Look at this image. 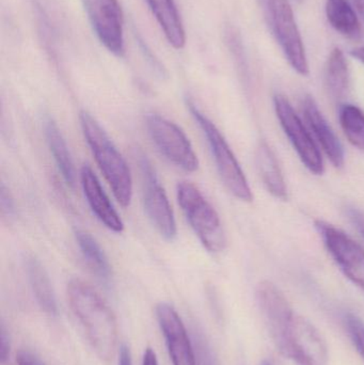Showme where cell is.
<instances>
[{
    "instance_id": "6da1fadb",
    "label": "cell",
    "mask_w": 364,
    "mask_h": 365,
    "mask_svg": "<svg viewBox=\"0 0 364 365\" xmlns=\"http://www.w3.org/2000/svg\"><path fill=\"white\" fill-rule=\"evenodd\" d=\"M68 298L92 349L98 358L109 361L117 346L118 325L115 313L100 294L80 279L70 281Z\"/></svg>"
},
{
    "instance_id": "7a4b0ae2",
    "label": "cell",
    "mask_w": 364,
    "mask_h": 365,
    "mask_svg": "<svg viewBox=\"0 0 364 365\" xmlns=\"http://www.w3.org/2000/svg\"><path fill=\"white\" fill-rule=\"evenodd\" d=\"M81 130L91 149L98 168L123 207L130 206L132 197V180L125 160L118 151L102 126L87 111L79 115Z\"/></svg>"
},
{
    "instance_id": "3957f363",
    "label": "cell",
    "mask_w": 364,
    "mask_h": 365,
    "mask_svg": "<svg viewBox=\"0 0 364 365\" xmlns=\"http://www.w3.org/2000/svg\"><path fill=\"white\" fill-rule=\"evenodd\" d=\"M186 104H187L192 117L203 130V134L207 137L218 173H219L224 186L237 199L241 200V201L251 202L254 195H252L251 188L246 179L245 173L241 170V165L237 162L234 153L224 137L222 136V133L204 113H201L200 109L190 98L186 101Z\"/></svg>"
},
{
    "instance_id": "277c9868",
    "label": "cell",
    "mask_w": 364,
    "mask_h": 365,
    "mask_svg": "<svg viewBox=\"0 0 364 365\" xmlns=\"http://www.w3.org/2000/svg\"><path fill=\"white\" fill-rule=\"evenodd\" d=\"M177 193L180 206L201 244L209 252L224 250L227 244L226 235L215 208L192 182H180Z\"/></svg>"
},
{
    "instance_id": "5b68a950",
    "label": "cell",
    "mask_w": 364,
    "mask_h": 365,
    "mask_svg": "<svg viewBox=\"0 0 364 365\" xmlns=\"http://www.w3.org/2000/svg\"><path fill=\"white\" fill-rule=\"evenodd\" d=\"M267 24L288 63L298 74H309V63L301 31L288 0H260Z\"/></svg>"
},
{
    "instance_id": "8992f818",
    "label": "cell",
    "mask_w": 364,
    "mask_h": 365,
    "mask_svg": "<svg viewBox=\"0 0 364 365\" xmlns=\"http://www.w3.org/2000/svg\"><path fill=\"white\" fill-rule=\"evenodd\" d=\"M145 124L154 145L169 162L187 173L198 170V158L181 128L157 113H149Z\"/></svg>"
},
{
    "instance_id": "52a82bcc",
    "label": "cell",
    "mask_w": 364,
    "mask_h": 365,
    "mask_svg": "<svg viewBox=\"0 0 364 365\" xmlns=\"http://www.w3.org/2000/svg\"><path fill=\"white\" fill-rule=\"evenodd\" d=\"M100 42L117 57L125 53L124 17L119 0H81Z\"/></svg>"
},
{
    "instance_id": "ba28073f",
    "label": "cell",
    "mask_w": 364,
    "mask_h": 365,
    "mask_svg": "<svg viewBox=\"0 0 364 365\" xmlns=\"http://www.w3.org/2000/svg\"><path fill=\"white\" fill-rule=\"evenodd\" d=\"M138 163L145 186L143 202L145 212L162 237L168 240H175L177 234V222L165 189L145 154H138Z\"/></svg>"
},
{
    "instance_id": "9c48e42d",
    "label": "cell",
    "mask_w": 364,
    "mask_h": 365,
    "mask_svg": "<svg viewBox=\"0 0 364 365\" xmlns=\"http://www.w3.org/2000/svg\"><path fill=\"white\" fill-rule=\"evenodd\" d=\"M316 227L340 269L364 292V250L348 234L323 220Z\"/></svg>"
},
{
    "instance_id": "30bf717a",
    "label": "cell",
    "mask_w": 364,
    "mask_h": 365,
    "mask_svg": "<svg viewBox=\"0 0 364 365\" xmlns=\"http://www.w3.org/2000/svg\"><path fill=\"white\" fill-rule=\"evenodd\" d=\"M274 104L280 124L303 164L314 175H322L324 173V162L318 145L303 125L301 118L295 113L288 98L277 94L274 98Z\"/></svg>"
},
{
    "instance_id": "8fae6325",
    "label": "cell",
    "mask_w": 364,
    "mask_h": 365,
    "mask_svg": "<svg viewBox=\"0 0 364 365\" xmlns=\"http://www.w3.org/2000/svg\"><path fill=\"white\" fill-rule=\"evenodd\" d=\"M256 300L271 340L281 353L296 314L286 296L271 281H263L259 284Z\"/></svg>"
},
{
    "instance_id": "7c38bea8",
    "label": "cell",
    "mask_w": 364,
    "mask_h": 365,
    "mask_svg": "<svg viewBox=\"0 0 364 365\" xmlns=\"http://www.w3.org/2000/svg\"><path fill=\"white\" fill-rule=\"evenodd\" d=\"M281 355L296 365H328V349L318 330L296 315Z\"/></svg>"
},
{
    "instance_id": "4fadbf2b",
    "label": "cell",
    "mask_w": 364,
    "mask_h": 365,
    "mask_svg": "<svg viewBox=\"0 0 364 365\" xmlns=\"http://www.w3.org/2000/svg\"><path fill=\"white\" fill-rule=\"evenodd\" d=\"M156 317L172 364L197 365L194 343L175 309L162 302L156 307Z\"/></svg>"
},
{
    "instance_id": "5bb4252c",
    "label": "cell",
    "mask_w": 364,
    "mask_h": 365,
    "mask_svg": "<svg viewBox=\"0 0 364 365\" xmlns=\"http://www.w3.org/2000/svg\"><path fill=\"white\" fill-rule=\"evenodd\" d=\"M80 182L83 195L96 218L110 231L122 233L124 230L123 221L89 166L81 168Z\"/></svg>"
},
{
    "instance_id": "9a60e30c",
    "label": "cell",
    "mask_w": 364,
    "mask_h": 365,
    "mask_svg": "<svg viewBox=\"0 0 364 365\" xmlns=\"http://www.w3.org/2000/svg\"><path fill=\"white\" fill-rule=\"evenodd\" d=\"M303 111L306 121L311 128L314 136L322 145L326 155L328 156L333 166L342 167L344 165V151L341 143L331 130L328 122L318 109V104L312 96H307L303 98Z\"/></svg>"
},
{
    "instance_id": "2e32d148",
    "label": "cell",
    "mask_w": 364,
    "mask_h": 365,
    "mask_svg": "<svg viewBox=\"0 0 364 365\" xmlns=\"http://www.w3.org/2000/svg\"><path fill=\"white\" fill-rule=\"evenodd\" d=\"M162 28L167 41L175 49L185 46L186 34L175 0H145Z\"/></svg>"
},
{
    "instance_id": "e0dca14e",
    "label": "cell",
    "mask_w": 364,
    "mask_h": 365,
    "mask_svg": "<svg viewBox=\"0 0 364 365\" xmlns=\"http://www.w3.org/2000/svg\"><path fill=\"white\" fill-rule=\"evenodd\" d=\"M25 266L30 287L38 306L46 314L57 317L58 306L55 292L44 266L32 255L26 257Z\"/></svg>"
},
{
    "instance_id": "ac0fdd59",
    "label": "cell",
    "mask_w": 364,
    "mask_h": 365,
    "mask_svg": "<svg viewBox=\"0 0 364 365\" xmlns=\"http://www.w3.org/2000/svg\"><path fill=\"white\" fill-rule=\"evenodd\" d=\"M256 166H258L261 179L269 192L277 199L286 200L288 190H286L281 169L275 154L266 143H262L259 145L256 151Z\"/></svg>"
},
{
    "instance_id": "d6986e66",
    "label": "cell",
    "mask_w": 364,
    "mask_h": 365,
    "mask_svg": "<svg viewBox=\"0 0 364 365\" xmlns=\"http://www.w3.org/2000/svg\"><path fill=\"white\" fill-rule=\"evenodd\" d=\"M75 237L88 267L98 280L109 284L113 279V270L104 250L89 233L83 230H76Z\"/></svg>"
},
{
    "instance_id": "ffe728a7",
    "label": "cell",
    "mask_w": 364,
    "mask_h": 365,
    "mask_svg": "<svg viewBox=\"0 0 364 365\" xmlns=\"http://www.w3.org/2000/svg\"><path fill=\"white\" fill-rule=\"evenodd\" d=\"M44 134L46 137L47 145H48L56 165L61 173L64 181L70 186H74L75 171L72 156H71L68 145H66L59 128L51 118L47 117L44 120Z\"/></svg>"
},
{
    "instance_id": "44dd1931",
    "label": "cell",
    "mask_w": 364,
    "mask_h": 365,
    "mask_svg": "<svg viewBox=\"0 0 364 365\" xmlns=\"http://www.w3.org/2000/svg\"><path fill=\"white\" fill-rule=\"evenodd\" d=\"M325 83L331 98L335 100L345 98L350 88V70L343 51L338 47L331 51L327 60Z\"/></svg>"
},
{
    "instance_id": "7402d4cb",
    "label": "cell",
    "mask_w": 364,
    "mask_h": 365,
    "mask_svg": "<svg viewBox=\"0 0 364 365\" xmlns=\"http://www.w3.org/2000/svg\"><path fill=\"white\" fill-rule=\"evenodd\" d=\"M326 16L329 24L346 38L361 36V24L348 0H327Z\"/></svg>"
},
{
    "instance_id": "603a6c76",
    "label": "cell",
    "mask_w": 364,
    "mask_h": 365,
    "mask_svg": "<svg viewBox=\"0 0 364 365\" xmlns=\"http://www.w3.org/2000/svg\"><path fill=\"white\" fill-rule=\"evenodd\" d=\"M340 123L348 141L359 150H364V113L355 105L340 107Z\"/></svg>"
},
{
    "instance_id": "cb8c5ba5",
    "label": "cell",
    "mask_w": 364,
    "mask_h": 365,
    "mask_svg": "<svg viewBox=\"0 0 364 365\" xmlns=\"http://www.w3.org/2000/svg\"><path fill=\"white\" fill-rule=\"evenodd\" d=\"M192 343H194L197 364L219 365L213 349H212L209 343L207 342L205 336H203L202 332L199 331V330H194Z\"/></svg>"
},
{
    "instance_id": "d4e9b609",
    "label": "cell",
    "mask_w": 364,
    "mask_h": 365,
    "mask_svg": "<svg viewBox=\"0 0 364 365\" xmlns=\"http://www.w3.org/2000/svg\"><path fill=\"white\" fill-rule=\"evenodd\" d=\"M344 322L353 344L364 360V322L358 315L353 313L346 314Z\"/></svg>"
},
{
    "instance_id": "484cf974",
    "label": "cell",
    "mask_w": 364,
    "mask_h": 365,
    "mask_svg": "<svg viewBox=\"0 0 364 365\" xmlns=\"http://www.w3.org/2000/svg\"><path fill=\"white\" fill-rule=\"evenodd\" d=\"M0 204H1L2 214L8 217L14 216V202L11 197V193L4 184L1 185V191H0Z\"/></svg>"
},
{
    "instance_id": "4316f807",
    "label": "cell",
    "mask_w": 364,
    "mask_h": 365,
    "mask_svg": "<svg viewBox=\"0 0 364 365\" xmlns=\"http://www.w3.org/2000/svg\"><path fill=\"white\" fill-rule=\"evenodd\" d=\"M11 351V341L10 336L6 332L4 326H1L0 330V361L1 364H6L8 362L9 357H10Z\"/></svg>"
},
{
    "instance_id": "83f0119b",
    "label": "cell",
    "mask_w": 364,
    "mask_h": 365,
    "mask_svg": "<svg viewBox=\"0 0 364 365\" xmlns=\"http://www.w3.org/2000/svg\"><path fill=\"white\" fill-rule=\"evenodd\" d=\"M139 43H140V47L141 49H142V53H145V58H147V60H149L150 64H151L152 66H153L154 68H155L156 72L158 73V74L162 75V76H164L165 74H166V72H165L164 66H162V64L160 63V61H158L157 59H156L155 57H154L153 53H152V51H150L149 48H147V45L143 43V41L139 40Z\"/></svg>"
},
{
    "instance_id": "f1b7e54d",
    "label": "cell",
    "mask_w": 364,
    "mask_h": 365,
    "mask_svg": "<svg viewBox=\"0 0 364 365\" xmlns=\"http://www.w3.org/2000/svg\"><path fill=\"white\" fill-rule=\"evenodd\" d=\"M17 365H45L40 358L27 351H21L17 355Z\"/></svg>"
},
{
    "instance_id": "f546056e",
    "label": "cell",
    "mask_w": 364,
    "mask_h": 365,
    "mask_svg": "<svg viewBox=\"0 0 364 365\" xmlns=\"http://www.w3.org/2000/svg\"><path fill=\"white\" fill-rule=\"evenodd\" d=\"M348 216L350 220L354 223L355 227H357L361 235L364 237V212L357 208H350L348 210Z\"/></svg>"
},
{
    "instance_id": "4dcf8cb0",
    "label": "cell",
    "mask_w": 364,
    "mask_h": 365,
    "mask_svg": "<svg viewBox=\"0 0 364 365\" xmlns=\"http://www.w3.org/2000/svg\"><path fill=\"white\" fill-rule=\"evenodd\" d=\"M142 365H158L155 351L151 347H147L145 349V355H143Z\"/></svg>"
},
{
    "instance_id": "1f68e13d",
    "label": "cell",
    "mask_w": 364,
    "mask_h": 365,
    "mask_svg": "<svg viewBox=\"0 0 364 365\" xmlns=\"http://www.w3.org/2000/svg\"><path fill=\"white\" fill-rule=\"evenodd\" d=\"M119 365H132V356H130V349L126 345H123L120 349Z\"/></svg>"
},
{
    "instance_id": "d6a6232c",
    "label": "cell",
    "mask_w": 364,
    "mask_h": 365,
    "mask_svg": "<svg viewBox=\"0 0 364 365\" xmlns=\"http://www.w3.org/2000/svg\"><path fill=\"white\" fill-rule=\"evenodd\" d=\"M350 55L364 64V47H358L350 51Z\"/></svg>"
},
{
    "instance_id": "836d02e7",
    "label": "cell",
    "mask_w": 364,
    "mask_h": 365,
    "mask_svg": "<svg viewBox=\"0 0 364 365\" xmlns=\"http://www.w3.org/2000/svg\"><path fill=\"white\" fill-rule=\"evenodd\" d=\"M355 6L360 16L364 19V0H354Z\"/></svg>"
},
{
    "instance_id": "e575fe53",
    "label": "cell",
    "mask_w": 364,
    "mask_h": 365,
    "mask_svg": "<svg viewBox=\"0 0 364 365\" xmlns=\"http://www.w3.org/2000/svg\"><path fill=\"white\" fill-rule=\"evenodd\" d=\"M261 365H273V364H271V362L267 361V360H264V361H263L262 364H261Z\"/></svg>"
}]
</instances>
